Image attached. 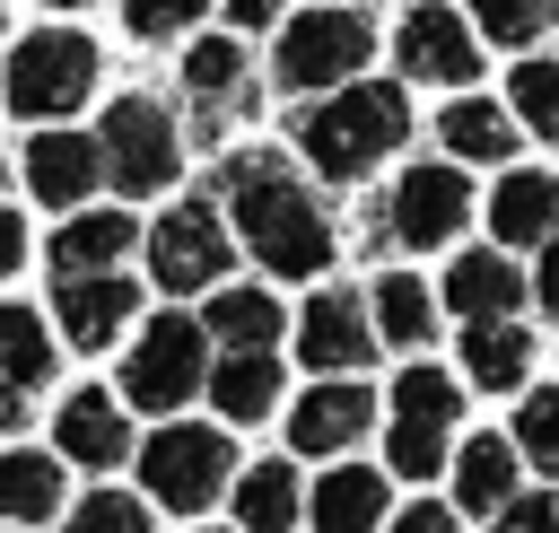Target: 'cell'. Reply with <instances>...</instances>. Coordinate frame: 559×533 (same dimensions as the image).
I'll use <instances>...</instances> for the list:
<instances>
[{
    "mask_svg": "<svg viewBox=\"0 0 559 533\" xmlns=\"http://www.w3.org/2000/svg\"><path fill=\"white\" fill-rule=\"evenodd\" d=\"M218 201H227L236 245L271 280H323L341 262V227L314 201V183L297 175V157H280V149H227L218 157Z\"/></svg>",
    "mask_w": 559,
    "mask_h": 533,
    "instance_id": "obj_1",
    "label": "cell"
},
{
    "mask_svg": "<svg viewBox=\"0 0 559 533\" xmlns=\"http://www.w3.org/2000/svg\"><path fill=\"white\" fill-rule=\"evenodd\" d=\"M411 131H419V114H411V79H349V87H332V96H306L297 114H288V149L323 175V183H367L384 157H402L411 149Z\"/></svg>",
    "mask_w": 559,
    "mask_h": 533,
    "instance_id": "obj_2",
    "label": "cell"
},
{
    "mask_svg": "<svg viewBox=\"0 0 559 533\" xmlns=\"http://www.w3.org/2000/svg\"><path fill=\"white\" fill-rule=\"evenodd\" d=\"M384 52V17L367 0H306L280 17V44H271V87L280 96H332L349 79H367V61Z\"/></svg>",
    "mask_w": 559,
    "mask_h": 533,
    "instance_id": "obj_3",
    "label": "cell"
},
{
    "mask_svg": "<svg viewBox=\"0 0 559 533\" xmlns=\"http://www.w3.org/2000/svg\"><path fill=\"white\" fill-rule=\"evenodd\" d=\"M480 218V192H472V166L463 157H411L393 183H384V201H376V218H367V245L384 253H445V245H463V227Z\"/></svg>",
    "mask_w": 559,
    "mask_h": 533,
    "instance_id": "obj_4",
    "label": "cell"
},
{
    "mask_svg": "<svg viewBox=\"0 0 559 533\" xmlns=\"http://www.w3.org/2000/svg\"><path fill=\"white\" fill-rule=\"evenodd\" d=\"M454 419H463V384L445 367L411 358L384 393V472H402V481L454 472Z\"/></svg>",
    "mask_w": 559,
    "mask_h": 533,
    "instance_id": "obj_5",
    "label": "cell"
},
{
    "mask_svg": "<svg viewBox=\"0 0 559 533\" xmlns=\"http://www.w3.org/2000/svg\"><path fill=\"white\" fill-rule=\"evenodd\" d=\"M384 52H393V79L437 87V96L489 79V35H480L472 9H454V0H411V9L384 26Z\"/></svg>",
    "mask_w": 559,
    "mask_h": 533,
    "instance_id": "obj_6",
    "label": "cell"
},
{
    "mask_svg": "<svg viewBox=\"0 0 559 533\" xmlns=\"http://www.w3.org/2000/svg\"><path fill=\"white\" fill-rule=\"evenodd\" d=\"M96 79H105V52H96L79 26H35V35L9 52V114H35V122L79 114V105L96 96Z\"/></svg>",
    "mask_w": 559,
    "mask_h": 533,
    "instance_id": "obj_7",
    "label": "cell"
},
{
    "mask_svg": "<svg viewBox=\"0 0 559 533\" xmlns=\"http://www.w3.org/2000/svg\"><path fill=\"white\" fill-rule=\"evenodd\" d=\"M96 140H105V183L131 192V201H148V192H166V183L183 175V131H175V114H166L148 87L114 96Z\"/></svg>",
    "mask_w": 559,
    "mask_h": 533,
    "instance_id": "obj_8",
    "label": "cell"
},
{
    "mask_svg": "<svg viewBox=\"0 0 559 533\" xmlns=\"http://www.w3.org/2000/svg\"><path fill=\"white\" fill-rule=\"evenodd\" d=\"M140 481H148V498H157V507L201 516L218 489H236V446H227V428L166 419V428L140 446Z\"/></svg>",
    "mask_w": 559,
    "mask_h": 533,
    "instance_id": "obj_9",
    "label": "cell"
},
{
    "mask_svg": "<svg viewBox=\"0 0 559 533\" xmlns=\"http://www.w3.org/2000/svg\"><path fill=\"white\" fill-rule=\"evenodd\" d=\"M210 384V323L192 315H148L131 358H122V402L140 411H183L192 393Z\"/></svg>",
    "mask_w": 559,
    "mask_h": 533,
    "instance_id": "obj_10",
    "label": "cell"
},
{
    "mask_svg": "<svg viewBox=\"0 0 559 533\" xmlns=\"http://www.w3.org/2000/svg\"><path fill=\"white\" fill-rule=\"evenodd\" d=\"M236 262V227H227V201H175L157 227H148V280L166 297H192V288H218Z\"/></svg>",
    "mask_w": 559,
    "mask_h": 533,
    "instance_id": "obj_11",
    "label": "cell"
},
{
    "mask_svg": "<svg viewBox=\"0 0 559 533\" xmlns=\"http://www.w3.org/2000/svg\"><path fill=\"white\" fill-rule=\"evenodd\" d=\"M183 96H192V131H201V140H218L236 114H253V105H262V79H253L245 35H201V44H183Z\"/></svg>",
    "mask_w": 559,
    "mask_h": 533,
    "instance_id": "obj_12",
    "label": "cell"
},
{
    "mask_svg": "<svg viewBox=\"0 0 559 533\" xmlns=\"http://www.w3.org/2000/svg\"><path fill=\"white\" fill-rule=\"evenodd\" d=\"M376 350H384V332H376V306L358 288H314L297 306V358L314 376H358Z\"/></svg>",
    "mask_w": 559,
    "mask_h": 533,
    "instance_id": "obj_13",
    "label": "cell"
},
{
    "mask_svg": "<svg viewBox=\"0 0 559 533\" xmlns=\"http://www.w3.org/2000/svg\"><path fill=\"white\" fill-rule=\"evenodd\" d=\"M428 131H437V149H445V157L489 166V175H498V166H515V157H524V140H533V131L515 122L507 87H498V96H489V87H454V96L428 114Z\"/></svg>",
    "mask_w": 559,
    "mask_h": 533,
    "instance_id": "obj_14",
    "label": "cell"
},
{
    "mask_svg": "<svg viewBox=\"0 0 559 533\" xmlns=\"http://www.w3.org/2000/svg\"><path fill=\"white\" fill-rule=\"evenodd\" d=\"M437 297H445V315H454V323H489V315H524L533 280H524V262L489 236V245H454V262H445V280H437Z\"/></svg>",
    "mask_w": 559,
    "mask_h": 533,
    "instance_id": "obj_15",
    "label": "cell"
},
{
    "mask_svg": "<svg viewBox=\"0 0 559 533\" xmlns=\"http://www.w3.org/2000/svg\"><path fill=\"white\" fill-rule=\"evenodd\" d=\"M480 218H489V236L507 245V253H533V245H550L559 236V175L550 166H498V183L480 192Z\"/></svg>",
    "mask_w": 559,
    "mask_h": 533,
    "instance_id": "obj_16",
    "label": "cell"
},
{
    "mask_svg": "<svg viewBox=\"0 0 559 533\" xmlns=\"http://www.w3.org/2000/svg\"><path fill=\"white\" fill-rule=\"evenodd\" d=\"M367 428H376V393L358 376H323L288 402V446L297 454H349Z\"/></svg>",
    "mask_w": 559,
    "mask_h": 533,
    "instance_id": "obj_17",
    "label": "cell"
},
{
    "mask_svg": "<svg viewBox=\"0 0 559 533\" xmlns=\"http://www.w3.org/2000/svg\"><path fill=\"white\" fill-rule=\"evenodd\" d=\"M96 183H105V140H87V131H35V140H26V192H35L44 210L70 218Z\"/></svg>",
    "mask_w": 559,
    "mask_h": 533,
    "instance_id": "obj_18",
    "label": "cell"
},
{
    "mask_svg": "<svg viewBox=\"0 0 559 533\" xmlns=\"http://www.w3.org/2000/svg\"><path fill=\"white\" fill-rule=\"evenodd\" d=\"M454 358H463V384H480V393H524V384H533L542 341H533V323H524V315H489V323H463Z\"/></svg>",
    "mask_w": 559,
    "mask_h": 533,
    "instance_id": "obj_19",
    "label": "cell"
},
{
    "mask_svg": "<svg viewBox=\"0 0 559 533\" xmlns=\"http://www.w3.org/2000/svg\"><path fill=\"white\" fill-rule=\"evenodd\" d=\"M131 306H140V288H131L122 271H79V280H52V315H61L70 350H105V341L131 323Z\"/></svg>",
    "mask_w": 559,
    "mask_h": 533,
    "instance_id": "obj_20",
    "label": "cell"
},
{
    "mask_svg": "<svg viewBox=\"0 0 559 533\" xmlns=\"http://www.w3.org/2000/svg\"><path fill=\"white\" fill-rule=\"evenodd\" d=\"M52 437H61V454H70V463H87V472H114V463L131 454V419H122V402H114V393H96V384H79V393L61 402Z\"/></svg>",
    "mask_w": 559,
    "mask_h": 533,
    "instance_id": "obj_21",
    "label": "cell"
},
{
    "mask_svg": "<svg viewBox=\"0 0 559 533\" xmlns=\"http://www.w3.org/2000/svg\"><path fill=\"white\" fill-rule=\"evenodd\" d=\"M367 306H376L384 350H428V341H437V315H445V297H437L419 271H376V280H367Z\"/></svg>",
    "mask_w": 559,
    "mask_h": 533,
    "instance_id": "obj_22",
    "label": "cell"
},
{
    "mask_svg": "<svg viewBox=\"0 0 559 533\" xmlns=\"http://www.w3.org/2000/svg\"><path fill=\"white\" fill-rule=\"evenodd\" d=\"M515 489H524L515 437H463V446H454V507H463V516H498Z\"/></svg>",
    "mask_w": 559,
    "mask_h": 533,
    "instance_id": "obj_23",
    "label": "cell"
},
{
    "mask_svg": "<svg viewBox=\"0 0 559 533\" xmlns=\"http://www.w3.org/2000/svg\"><path fill=\"white\" fill-rule=\"evenodd\" d=\"M306 507H314V533H384V472L376 463H332L306 489Z\"/></svg>",
    "mask_w": 559,
    "mask_h": 533,
    "instance_id": "obj_24",
    "label": "cell"
},
{
    "mask_svg": "<svg viewBox=\"0 0 559 533\" xmlns=\"http://www.w3.org/2000/svg\"><path fill=\"white\" fill-rule=\"evenodd\" d=\"M131 245H140L131 210H70V218H61V236H52V280H79V271H114Z\"/></svg>",
    "mask_w": 559,
    "mask_h": 533,
    "instance_id": "obj_25",
    "label": "cell"
},
{
    "mask_svg": "<svg viewBox=\"0 0 559 533\" xmlns=\"http://www.w3.org/2000/svg\"><path fill=\"white\" fill-rule=\"evenodd\" d=\"M210 402H218V419H271L280 411V350H227L218 367H210Z\"/></svg>",
    "mask_w": 559,
    "mask_h": 533,
    "instance_id": "obj_26",
    "label": "cell"
},
{
    "mask_svg": "<svg viewBox=\"0 0 559 533\" xmlns=\"http://www.w3.org/2000/svg\"><path fill=\"white\" fill-rule=\"evenodd\" d=\"M201 323H210L218 350H280V332H288V315H280L271 288H210Z\"/></svg>",
    "mask_w": 559,
    "mask_h": 533,
    "instance_id": "obj_27",
    "label": "cell"
},
{
    "mask_svg": "<svg viewBox=\"0 0 559 533\" xmlns=\"http://www.w3.org/2000/svg\"><path fill=\"white\" fill-rule=\"evenodd\" d=\"M297 507H306V481H297V463H245V481H236V524L245 533H288L297 524Z\"/></svg>",
    "mask_w": 559,
    "mask_h": 533,
    "instance_id": "obj_28",
    "label": "cell"
},
{
    "mask_svg": "<svg viewBox=\"0 0 559 533\" xmlns=\"http://www.w3.org/2000/svg\"><path fill=\"white\" fill-rule=\"evenodd\" d=\"M507 105L542 149H559V52L550 44L542 52H507Z\"/></svg>",
    "mask_w": 559,
    "mask_h": 533,
    "instance_id": "obj_29",
    "label": "cell"
},
{
    "mask_svg": "<svg viewBox=\"0 0 559 533\" xmlns=\"http://www.w3.org/2000/svg\"><path fill=\"white\" fill-rule=\"evenodd\" d=\"M463 9L489 35V52H542L559 35V0H463Z\"/></svg>",
    "mask_w": 559,
    "mask_h": 533,
    "instance_id": "obj_30",
    "label": "cell"
},
{
    "mask_svg": "<svg viewBox=\"0 0 559 533\" xmlns=\"http://www.w3.org/2000/svg\"><path fill=\"white\" fill-rule=\"evenodd\" d=\"M52 507H61V463L9 446V454H0V516H9V524H44Z\"/></svg>",
    "mask_w": 559,
    "mask_h": 533,
    "instance_id": "obj_31",
    "label": "cell"
},
{
    "mask_svg": "<svg viewBox=\"0 0 559 533\" xmlns=\"http://www.w3.org/2000/svg\"><path fill=\"white\" fill-rule=\"evenodd\" d=\"M0 376L26 384V393L52 376V323L35 306H0Z\"/></svg>",
    "mask_w": 559,
    "mask_h": 533,
    "instance_id": "obj_32",
    "label": "cell"
},
{
    "mask_svg": "<svg viewBox=\"0 0 559 533\" xmlns=\"http://www.w3.org/2000/svg\"><path fill=\"white\" fill-rule=\"evenodd\" d=\"M507 437H515V454H524L533 472H550V481H559V384H524V393H515Z\"/></svg>",
    "mask_w": 559,
    "mask_h": 533,
    "instance_id": "obj_33",
    "label": "cell"
},
{
    "mask_svg": "<svg viewBox=\"0 0 559 533\" xmlns=\"http://www.w3.org/2000/svg\"><path fill=\"white\" fill-rule=\"evenodd\" d=\"M210 17V0H122V26L140 35V44H175V35H192Z\"/></svg>",
    "mask_w": 559,
    "mask_h": 533,
    "instance_id": "obj_34",
    "label": "cell"
},
{
    "mask_svg": "<svg viewBox=\"0 0 559 533\" xmlns=\"http://www.w3.org/2000/svg\"><path fill=\"white\" fill-rule=\"evenodd\" d=\"M70 533H157V524H148V507L131 489H96V498H79Z\"/></svg>",
    "mask_w": 559,
    "mask_h": 533,
    "instance_id": "obj_35",
    "label": "cell"
},
{
    "mask_svg": "<svg viewBox=\"0 0 559 533\" xmlns=\"http://www.w3.org/2000/svg\"><path fill=\"white\" fill-rule=\"evenodd\" d=\"M489 533H559V498H550V489H515V498L489 516Z\"/></svg>",
    "mask_w": 559,
    "mask_h": 533,
    "instance_id": "obj_36",
    "label": "cell"
},
{
    "mask_svg": "<svg viewBox=\"0 0 559 533\" xmlns=\"http://www.w3.org/2000/svg\"><path fill=\"white\" fill-rule=\"evenodd\" d=\"M218 9L236 35H280V17H288V0H218Z\"/></svg>",
    "mask_w": 559,
    "mask_h": 533,
    "instance_id": "obj_37",
    "label": "cell"
},
{
    "mask_svg": "<svg viewBox=\"0 0 559 533\" xmlns=\"http://www.w3.org/2000/svg\"><path fill=\"white\" fill-rule=\"evenodd\" d=\"M533 306H542V315H559V236H550V245H533Z\"/></svg>",
    "mask_w": 559,
    "mask_h": 533,
    "instance_id": "obj_38",
    "label": "cell"
},
{
    "mask_svg": "<svg viewBox=\"0 0 559 533\" xmlns=\"http://www.w3.org/2000/svg\"><path fill=\"white\" fill-rule=\"evenodd\" d=\"M17 262H26V218H17L9 201H0V280H9Z\"/></svg>",
    "mask_w": 559,
    "mask_h": 533,
    "instance_id": "obj_39",
    "label": "cell"
},
{
    "mask_svg": "<svg viewBox=\"0 0 559 533\" xmlns=\"http://www.w3.org/2000/svg\"><path fill=\"white\" fill-rule=\"evenodd\" d=\"M393 533H463V524H454V507H437V498H428V507L393 516Z\"/></svg>",
    "mask_w": 559,
    "mask_h": 533,
    "instance_id": "obj_40",
    "label": "cell"
},
{
    "mask_svg": "<svg viewBox=\"0 0 559 533\" xmlns=\"http://www.w3.org/2000/svg\"><path fill=\"white\" fill-rule=\"evenodd\" d=\"M17 428H26V384L0 376V437H17Z\"/></svg>",
    "mask_w": 559,
    "mask_h": 533,
    "instance_id": "obj_41",
    "label": "cell"
},
{
    "mask_svg": "<svg viewBox=\"0 0 559 533\" xmlns=\"http://www.w3.org/2000/svg\"><path fill=\"white\" fill-rule=\"evenodd\" d=\"M52 9H87V0H52Z\"/></svg>",
    "mask_w": 559,
    "mask_h": 533,
    "instance_id": "obj_42",
    "label": "cell"
},
{
    "mask_svg": "<svg viewBox=\"0 0 559 533\" xmlns=\"http://www.w3.org/2000/svg\"><path fill=\"white\" fill-rule=\"evenodd\" d=\"M0 183H9V166H0Z\"/></svg>",
    "mask_w": 559,
    "mask_h": 533,
    "instance_id": "obj_43",
    "label": "cell"
}]
</instances>
